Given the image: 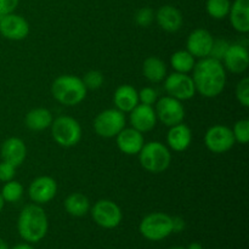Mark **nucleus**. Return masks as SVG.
<instances>
[{"label": "nucleus", "mask_w": 249, "mask_h": 249, "mask_svg": "<svg viewBox=\"0 0 249 249\" xmlns=\"http://www.w3.org/2000/svg\"><path fill=\"white\" fill-rule=\"evenodd\" d=\"M191 141L192 131L186 124L180 123L170 126L167 134V143L172 150L177 151V152H182L189 148Z\"/></svg>", "instance_id": "aec40b11"}, {"label": "nucleus", "mask_w": 249, "mask_h": 249, "mask_svg": "<svg viewBox=\"0 0 249 249\" xmlns=\"http://www.w3.org/2000/svg\"><path fill=\"white\" fill-rule=\"evenodd\" d=\"M50 128L53 139L62 147H73L82 139V126L72 117H57L53 121Z\"/></svg>", "instance_id": "39448f33"}, {"label": "nucleus", "mask_w": 249, "mask_h": 249, "mask_svg": "<svg viewBox=\"0 0 249 249\" xmlns=\"http://www.w3.org/2000/svg\"><path fill=\"white\" fill-rule=\"evenodd\" d=\"M155 19L163 31L169 32V33L178 32L182 26L181 12L172 5H164L160 7L155 14Z\"/></svg>", "instance_id": "6ab92c4d"}, {"label": "nucleus", "mask_w": 249, "mask_h": 249, "mask_svg": "<svg viewBox=\"0 0 249 249\" xmlns=\"http://www.w3.org/2000/svg\"><path fill=\"white\" fill-rule=\"evenodd\" d=\"M140 233L148 241H162L173 232L172 216L165 213H151L141 220Z\"/></svg>", "instance_id": "423d86ee"}, {"label": "nucleus", "mask_w": 249, "mask_h": 249, "mask_svg": "<svg viewBox=\"0 0 249 249\" xmlns=\"http://www.w3.org/2000/svg\"><path fill=\"white\" fill-rule=\"evenodd\" d=\"M230 44L225 40V39H214L213 45H212L211 53H209L208 57L214 58L216 61H223L224 56H225L226 51H228Z\"/></svg>", "instance_id": "2f4dec72"}, {"label": "nucleus", "mask_w": 249, "mask_h": 249, "mask_svg": "<svg viewBox=\"0 0 249 249\" xmlns=\"http://www.w3.org/2000/svg\"><path fill=\"white\" fill-rule=\"evenodd\" d=\"M116 138L119 151L128 156L139 155L145 143L142 133L134 128H124Z\"/></svg>", "instance_id": "f3484780"}, {"label": "nucleus", "mask_w": 249, "mask_h": 249, "mask_svg": "<svg viewBox=\"0 0 249 249\" xmlns=\"http://www.w3.org/2000/svg\"><path fill=\"white\" fill-rule=\"evenodd\" d=\"M91 215L95 223L104 229H114L121 224L123 214L118 204L109 199H100L94 204Z\"/></svg>", "instance_id": "1a4fd4ad"}, {"label": "nucleus", "mask_w": 249, "mask_h": 249, "mask_svg": "<svg viewBox=\"0 0 249 249\" xmlns=\"http://www.w3.org/2000/svg\"><path fill=\"white\" fill-rule=\"evenodd\" d=\"M48 216L39 204H28L22 209L17 220V230L26 242L41 241L48 233Z\"/></svg>", "instance_id": "f03ea898"}, {"label": "nucleus", "mask_w": 249, "mask_h": 249, "mask_svg": "<svg viewBox=\"0 0 249 249\" xmlns=\"http://www.w3.org/2000/svg\"><path fill=\"white\" fill-rule=\"evenodd\" d=\"M172 249H186V248H182V247H174V248H172Z\"/></svg>", "instance_id": "79ce46f5"}, {"label": "nucleus", "mask_w": 249, "mask_h": 249, "mask_svg": "<svg viewBox=\"0 0 249 249\" xmlns=\"http://www.w3.org/2000/svg\"><path fill=\"white\" fill-rule=\"evenodd\" d=\"M139 95V104L148 105V106H152L157 102L158 100V94L153 88L146 87L143 89H141L138 92Z\"/></svg>", "instance_id": "72a5a7b5"}, {"label": "nucleus", "mask_w": 249, "mask_h": 249, "mask_svg": "<svg viewBox=\"0 0 249 249\" xmlns=\"http://www.w3.org/2000/svg\"><path fill=\"white\" fill-rule=\"evenodd\" d=\"M233 138L237 142L246 145L249 141V121L248 119H241L236 122L232 129Z\"/></svg>", "instance_id": "c85d7f7f"}, {"label": "nucleus", "mask_w": 249, "mask_h": 249, "mask_svg": "<svg viewBox=\"0 0 249 249\" xmlns=\"http://www.w3.org/2000/svg\"><path fill=\"white\" fill-rule=\"evenodd\" d=\"M156 116L164 125L173 126L184 122L185 108L181 101L170 96H163L156 102Z\"/></svg>", "instance_id": "9b49d317"}, {"label": "nucleus", "mask_w": 249, "mask_h": 249, "mask_svg": "<svg viewBox=\"0 0 249 249\" xmlns=\"http://www.w3.org/2000/svg\"><path fill=\"white\" fill-rule=\"evenodd\" d=\"M236 99L243 107H249V79L247 77L238 82L236 87Z\"/></svg>", "instance_id": "473e14b6"}, {"label": "nucleus", "mask_w": 249, "mask_h": 249, "mask_svg": "<svg viewBox=\"0 0 249 249\" xmlns=\"http://www.w3.org/2000/svg\"><path fill=\"white\" fill-rule=\"evenodd\" d=\"M11 249H34V248L32 247V246L26 245V243H22V245L15 246V247H12Z\"/></svg>", "instance_id": "4c0bfd02"}, {"label": "nucleus", "mask_w": 249, "mask_h": 249, "mask_svg": "<svg viewBox=\"0 0 249 249\" xmlns=\"http://www.w3.org/2000/svg\"><path fill=\"white\" fill-rule=\"evenodd\" d=\"M4 204H5V202H4V199H2L1 195H0V212H1L2 208H4Z\"/></svg>", "instance_id": "a19ab883"}, {"label": "nucleus", "mask_w": 249, "mask_h": 249, "mask_svg": "<svg viewBox=\"0 0 249 249\" xmlns=\"http://www.w3.org/2000/svg\"><path fill=\"white\" fill-rule=\"evenodd\" d=\"M129 113H130L129 121H130L131 128L140 131V133L151 131L157 124L158 119L157 116H156L155 108L152 106L139 104Z\"/></svg>", "instance_id": "2eb2a0df"}, {"label": "nucleus", "mask_w": 249, "mask_h": 249, "mask_svg": "<svg viewBox=\"0 0 249 249\" xmlns=\"http://www.w3.org/2000/svg\"><path fill=\"white\" fill-rule=\"evenodd\" d=\"M186 249H203V246L198 242H194L189 246Z\"/></svg>", "instance_id": "58836bf2"}, {"label": "nucleus", "mask_w": 249, "mask_h": 249, "mask_svg": "<svg viewBox=\"0 0 249 249\" xmlns=\"http://www.w3.org/2000/svg\"><path fill=\"white\" fill-rule=\"evenodd\" d=\"M192 80H194L196 91L203 97H216L223 92L226 84L225 67L220 61L214 58H201L192 70Z\"/></svg>", "instance_id": "f257e3e1"}, {"label": "nucleus", "mask_w": 249, "mask_h": 249, "mask_svg": "<svg viewBox=\"0 0 249 249\" xmlns=\"http://www.w3.org/2000/svg\"><path fill=\"white\" fill-rule=\"evenodd\" d=\"M65 209L72 216H84L90 211L89 198L80 192L71 194L65 199Z\"/></svg>", "instance_id": "393cba45"}, {"label": "nucleus", "mask_w": 249, "mask_h": 249, "mask_svg": "<svg viewBox=\"0 0 249 249\" xmlns=\"http://www.w3.org/2000/svg\"><path fill=\"white\" fill-rule=\"evenodd\" d=\"M195 57L187 50L175 51L170 57V65L175 72L189 73L195 67Z\"/></svg>", "instance_id": "a878e982"}, {"label": "nucleus", "mask_w": 249, "mask_h": 249, "mask_svg": "<svg viewBox=\"0 0 249 249\" xmlns=\"http://www.w3.org/2000/svg\"><path fill=\"white\" fill-rule=\"evenodd\" d=\"M141 167L147 172L158 174L169 168L172 162V155L165 145L160 141H151L143 143L142 148L139 152Z\"/></svg>", "instance_id": "20e7f679"}, {"label": "nucleus", "mask_w": 249, "mask_h": 249, "mask_svg": "<svg viewBox=\"0 0 249 249\" xmlns=\"http://www.w3.org/2000/svg\"><path fill=\"white\" fill-rule=\"evenodd\" d=\"M57 194V184L51 177H39L28 187L29 198L36 204L49 203Z\"/></svg>", "instance_id": "ddd939ff"}, {"label": "nucleus", "mask_w": 249, "mask_h": 249, "mask_svg": "<svg viewBox=\"0 0 249 249\" xmlns=\"http://www.w3.org/2000/svg\"><path fill=\"white\" fill-rule=\"evenodd\" d=\"M230 22L233 29L240 33H248L249 32V0H235L231 4Z\"/></svg>", "instance_id": "412c9836"}, {"label": "nucleus", "mask_w": 249, "mask_h": 249, "mask_svg": "<svg viewBox=\"0 0 249 249\" xmlns=\"http://www.w3.org/2000/svg\"><path fill=\"white\" fill-rule=\"evenodd\" d=\"M19 0H0V16L11 14L18 6Z\"/></svg>", "instance_id": "c9c22d12"}, {"label": "nucleus", "mask_w": 249, "mask_h": 249, "mask_svg": "<svg viewBox=\"0 0 249 249\" xmlns=\"http://www.w3.org/2000/svg\"><path fill=\"white\" fill-rule=\"evenodd\" d=\"M0 249H9V246H7V243L5 242L4 240H1V238H0Z\"/></svg>", "instance_id": "ea45409f"}, {"label": "nucleus", "mask_w": 249, "mask_h": 249, "mask_svg": "<svg viewBox=\"0 0 249 249\" xmlns=\"http://www.w3.org/2000/svg\"><path fill=\"white\" fill-rule=\"evenodd\" d=\"M172 226L173 232H182L186 228V223L180 216H174V218H172Z\"/></svg>", "instance_id": "e433bc0d"}, {"label": "nucleus", "mask_w": 249, "mask_h": 249, "mask_svg": "<svg viewBox=\"0 0 249 249\" xmlns=\"http://www.w3.org/2000/svg\"><path fill=\"white\" fill-rule=\"evenodd\" d=\"M143 77L151 83H160L167 77V66L160 58L150 56L142 63Z\"/></svg>", "instance_id": "b1692460"}, {"label": "nucleus", "mask_w": 249, "mask_h": 249, "mask_svg": "<svg viewBox=\"0 0 249 249\" xmlns=\"http://www.w3.org/2000/svg\"><path fill=\"white\" fill-rule=\"evenodd\" d=\"M164 89L168 96L174 97L179 101L192 99L196 94L194 80L187 73L174 72L167 75L164 79Z\"/></svg>", "instance_id": "6e6552de"}, {"label": "nucleus", "mask_w": 249, "mask_h": 249, "mask_svg": "<svg viewBox=\"0 0 249 249\" xmlns=\"http://www.w3.org/2000/svg\"><path fill=\"white\" fill-rule=\"evenodd\" d=\"M82 80L87 89L97 90L104 84V74L100 71H89Z\"/></svg>", "instance_id": "c756f323"}, {"label": "nucleus", "mask_w": 249, "mask_h": 249, "mask_svg": "<svg viewBox=\"0 0 249 249\" xmlns=\"http://www.w3.org/2000/svg\"><path fill=\"white\" fill-rule=\"evenodd\" d=\"M87 91L83 80L72 74L60 75L51 84L53 97L65 106L79 105L87 97Z\"/></svg>", "instance_id": "7ed1b4c3"}, {"label": "nucleus", "mask_w": 249, "mask_h": 249, "mask_svg": "<svg viewBox=\"0 0 249 249\" xmlns=\"http://www.w3.org/2000/svg\"><path fill=\"white\" fill-rule=\"evenodd\" d=\"M125 128V116L117 108L100 112L94 121V130L105 139L116 138Z\"/></svg>", "instance_id": "0eeeda50"}, {"label": "nucleus", "mask_w": 249, "mask_h": 249, "mask_svg": "<svg viewBox=\"0 0 249 249\" xmlns=\"http://www.w3.org/2000/svg\"><path fill=\"white\" fill-rule=\"evenodd\" d=\"M113 102L116 108L123 113H129L139 105V95L135 88L124 84L117 88L113 95Z\"/></svg>", "instance_id": "4be33fe9"}, {"label": "nucleus", "mask_w": 249, "mask_h": 249, "mask_svg": "<svg viewBox=\"0 0 249 249\" xmlns=\"http://www.w3.org/2000/svg\"><path fill=\"white\" fill-rule=\"evenodd\" d=\"M27 156V147L19 138H9L1 145V158L14 167H19Z\"/></svg>", "instance_id": "a211bd4d"}, {"label": "nucleus", "mask_w": 249, "mask_h": 249, "mask_svg": "<svg viewBox=\"0 0 249 249\" xmlns=\"http://www.w3.org/2000/svg\"><path fill=\"white\" fill-rule=\"evenodd\" d=\"M0 34L9 40H23L29 34V24L24 17L11 12L0 16Z\"/></svg>", "instance_id": "f8f14e48"}, {"label": "nucleus", "mask_w": 249, "mask_h": 249, "mask_svg": "<svg viewBox=\"0 0 249 249\" xmlns=\"http://www.w3.org/2000/svg\"><path fill=\"white\" fill-rule=\"evenodd\" d=\"M53 121V113L48 108L43 107L31 109L24 118L26 126L33 131H41L50 128Z\"/></svg>", "instance_id": "5701e85b"}, {"label": "nucleus", "mask_w": 249, "mask_h": 249, "mask_svg": "<svg viewBox=\"0 0 249 249\" xmlns=\"http://www.w3.org/2000/svg\"><path fill=\"white\" fill-rule=\"evenodd\" d=\"M214 38L207 29L198 28L195 29L186 40V50L191 53L194 57L206 58L209 56L212 45H213Z\"/></svg>", "instance_id": "4468645a"}, {"label": "nucleus", "mask_w": 249, "mask_h": 249, "mask_svg": "<svg viewBox=\"0 0 249 249\" xmlns=\"http://www.w3.org/2000/svg\"><path fill=\"white\" fill-rule=\"evenodd\" d=\"M224 67L231 73L240 74L249 66V53L246 46L241 44H231L223 58Z\"/></svg>", "instance_id": "dca6fc26"}, {"label": "nucleus", "mask_w": 249, "mask_h": 249, "mask_svg": "<svg viewBox=\"0 0 249 249\" xmlns=\"http://www.w3.org/2000/svg\"><path fill=\"white\" fill-rule=\"evenodd\" d=\"M155 21V11L151 7H141L135 14V22L139 27L147 28Z\"/></svg>", "instance_id": "7c9ffc66"}, {"label": "nucleus", "mask_w": 249, "mask_h": 249, "mask_svg": "<svg viewBox=\"0 0 249 249\" xmlns=\"http://www.w3.org/2000/svg\"><path fill=\"white\" fill-rule=\"evenodd\" d=\"M230 7V0H207L206 2L207 14L214 19H223L228 17Z\"/></svg>", "instance_id": "bb28decb"}, {"label": "nucleus", "mask_w": 249, "mask_h": 249, "mask_svg": "<svg viewBox=\"0 0 249 249\" xmlns=\"http://www.w3.org/2000/svg\"><path fill=\"white\" fill-rule=\"evenodd\" d=\"M15 173H16V167L4 160L0 163V181L7 182L10 180H14Z\"/></svg>", "instance_id": "f704fd0d"}, {"label": "nucleus", "mask_w": 249, "mask_h": 249, "mask_svg": "<svg viewBox=\"0 0 249 249\" xmlns=\"http://www.w3.org/2000/svg\"><path fill=\"white\" fill-rule=\"evenodd\" d=\"M0 195H1L4 202L15 203V202H18L23 196V186L16 180H10V181L5 182Z\"/></svg>", "instance_id": "cd10ccee"}, {"label": "nucleus", "mask_w": 249, "mask_h": 249, "mask_svg": "<svg viewBox=\"0 0 249 249\" xmlns=\"http://www.w3.org/2000/svg\"><path fill=\"white\" fill-rule=\"evenodd\" d=\"M232 129L226 125H213L207 130L204 135V145L213 153H225L235 145Z\"/></svg>", "instance_id": "9d476101"}]
</instances>
